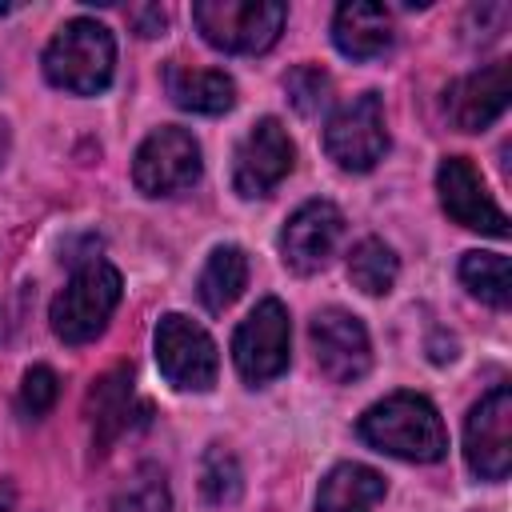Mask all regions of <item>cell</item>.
I'll list each match as a JSON object with an SVG mask.
<instances>
[{"label":"cell","mask_w":512,"mask_h":512,"mask_svg":"<svg viewBox=\"0 0 512 512\" xmlns=\"http://www.w3.org/2000/svg\"><path fill=\"white\" fill-rule=\"evenodd\" d=\"M356 432L376 452H388V456L412 460V464H432L448 452V432H444L440 412L432 408V400H424L416 392H396V396L372 404L360 416Z\"/></svg>","instance_id":"cell-1"},{"label":"cell","mask_w":512,"mask_h":512,"mask_svg":"<svg viewBox=\"0 0 512 512\" xmlns=\"http://www.w3.org/2000/svg\"><path fill=\"white\" fill-rule=\"evenodd\" d=\"M116 40L100 20L76 16L68 20L44 48V76L76 96H96L112 84Z\"/></svg>","instance_id":"cell-2"},{"label":"cell","mask_w":512,"mask_h":512,"mask_svg":"<svg viewBox=\"0 0 512 512\" xmlns=\"http://www.w3.org/2000/svg\"><path fill=\"white\" fill-rule=\"evenodd\" d=\"M288 8L280 0H196L192 4V24L200 36L236 56L268 52L280 32H284Z\"/></svg>","instance_id":"cell-3"},{"label":"cell","mask_w":512,"mask_h":512,"mask_svg":"<svg viewBox=\"0 0 512 512\" xmlns=\"http://www.w3.org/2000/svg\"><path fill=\"white\" fill-rule=\"evenodd\" d=\"M116 304H120V272L108 260H88L60 288L48 320L64 344H88L104 332Z\"/></svg>","instance_id":"cell-4"},{"label":"cell","mask_w":512,"mask_h":512,"mask_svg":"<svg viewBox=\"0 0 512 512\" xmlns=\"http://www.w3.org/2000/svg\"><path fill=\"white\" fill-rule=\"evenodd\" d=\"M156 364L168 384L184 392H208L220 372V352L200 324L180 312H168L156 324Z\"/></svg>","instance_id":"cell-5"},{"label":"cell","mask_w":512,"mask_h":512,"mask_svg":"<svg viewBox=\"0 0 512 512\" xmlns=\"http://www.w3.org/2000/svg\"><path fill=\"white\" fill-rule=\"evenodd\" d=\"M324 152L344 168V172H368L376 160L388 152V124H384V104L376 92H364L348 100L324 128Z\"/></svg>","instance_id":"cell-6"},{"label":"cell","mask_w":512,"mask_h":512,"mask_svg":"<svg viewBox=\"0 0 512 512\" xmlns=\"http://www.w3.org/2000/svg\"><path fill=\"white\" fill-rule=\"evenodd\" d=\"M288 344H292V324H288V308L280 300H260L248 320L236 328L232 336V360L236 372L248 384H268L272 376H280L288 368Z\"/></svg>","instance_id":"cell-7"},{"label":"cell","mask_w":512,"mask_h":512,"mask_svg":"<svg viewBox=\"0 0 512 512\" xmlns=\"http://www.w3.org/2000/svg\"><path fill=\"white\" fill-rule=\"evenodd\" d=\"M464 456L480 480H504L512 464V392L488 388L464 420Z\"/></svg>","instance_id":"cell-8"},{"label":"cell","mask_w":512,"mask_h":512,"mask_svg":"<svg viewBox=\"0 0 512 512\" xmlns=\"http://www.w3.org/2000/svg\"><path fill=\"white\" fill-rule=\"evenodd\" d=\"M200 176V144L192 132L184 128H156L132 160V180L144 196H168L180 192L188 184H196Z\"/></svg>","instance_id":"cell-9"},{"label":"cell","mask_w":512,"mask_h":512,"mask_svg":"<svg viewBox=\"0 0 512 512\" xmlns=\"http://www.w3.org/2000/svg\"><path fill=\"white\" fill-rule=\"evenodd\" d=\"M296 164V148L284 132L280 120L264 116L260 124H252V132L240 140L236 148V164H232V188L248 200L268 196Z\"/></svg>","instance_id":"cell-10"},{"label":"cell","mask_w":512,"mask_h":512,"mask_svg":"<svg viewBox=\"0 0 512 512\" xmlns=\"http://www.w3.org/2000/svg\"><path fill=\"white\" fill-rule=\"evenodd\" d=\"M312 352H316V368L332 380V384H352L368 372L372 364V344L364 324L344 312V308H320L312 316Z\"/></svg>","instance_id":"cell-11"},{"label":"cell","mask_w":512,"mask_h":512,"mask_svg":"<svg viewBox=\"0 0 512 512\" xmlns=\"http://www.w3.org/2000/svg\"><path fill=\"white\" fill-rule=\"evenodd\" d=\"M340 236H344V212L332 200H308L288 216L280 232V256L296 276H312L332 260Z\"/></svg>","instance_id":"cell-12"},{"label":"cell","mask_w":512,"mask_h":512,"mask_svg":"<svg viewBox=\"0 0 512 512\" xmlns=\"http://www.w3.org/2000/svg\"><path fill=\"white\" fill-rule=\"evenodd\" d=\"M436 192H440L444 212H448L460 228L488 232V236H508V216H504V208L488 196V188H484L480 172L472 168V160L448 156V160L436 168Z\"/></svg>","instance_id":"cell-13"},{"label":"cell","mask_w":512,"mask_h":512,"mask_svg":"<svg viewBox=\"0 0 512 512\" xmlns=\"http://www.w3.org/2000/svg\"><path fill=\"white\" fill-rule=\"evenodd\" d=\"M508 88H512V68L508 60H492L480 72L460 76L448 88V120L460 132H480L488 128L504 108H508Z\"/></svg>","instance_id":"cell-14"},{"label":"cell","mask_w":512,"mask_h":512,"mask_svg":"<svg viewBox=\"0 0 512 512\" xmlns=\"http://www.w3.org/2000/svg\"><path fill=\"white\" fill-rule=\"evenodd\" d=\"M164 88H168L176 108L200 112V116H220L236 104V84L220 68H192L180 60H168L164 64Z\"/></svg>","instance_id":"cell-15"},{"label":"cell","mask_w":512,"mask_h":512,"mask_svg":"<svg viewBox=\"0 0 512 512\" xmlns=\"http://www.w3.org/2000/svg\"><path fill=\"white\" fill-rule=\"evenodd\" d=\"M332 40L352 60H376L392 48V16L384 4H340L332 16Z\"/></svg>","instance_id":"cell-16"},{"label":"cell","mask_w":512,"mask_h":512,"mask_svg":"<svg viewBox=\"0 0 512 512\" xmlns=\"http://www.w3.org/2000/svg\"><path fill=\"white\" fill-rule=\"evenodd\" d=\"M88 416H92L96 452H108V444L128 428V416H132V368H112L92 384Z\"/></svg>","instance_id":"cell-17"},{"label":"cell","mask_w":512,"mask_h":512,"mask_svg":"<svg viewBox=\"0 0 512 512\" xmlns=\"http://www.w3.org/2000/svg\"><path fill=\"white\" fill-rule=\"evenodd\" d=\"M384 500V476L368 464H336L316 492V512H372Z\"/></svg>","instance_id":"cell-18"},{"label":"cell","mask_w":512,"mask_h":512,"mask_svg":"<svg viewBox=\"0 0 512 512\" xmlns=\"http://www.w3.org/2000/svg\"><path fill=\"white\" fill-rule=\"evenodd\" d=\"M244 284H248V256H244V248L220 244L208 256V264H204V272L196 280V296H200V304L208 312H224L244 292Z\"/></svg>","instance_id":"cell-19"},{"label":"cell","mask_w":512,"mask_h":512,"mask_svg":"<svg viewBox=\"0 0 512 512\" xmlns=\"http://www.w3.org/2000/svg\"><path fill=\"white\" fill-rule=\"evenodd\" d=\"M396 272H400L396 252H392L384 240H376V236L360 240V244L352 248V256H348V280H352L364 296H384V292L396 284Z\"/></svg>","instance_id":"cell-20"},{"label":"cell","mask_w":512,"mask_h":512,"mask_svg":"<svg viewBox=\"0 0 512 512\" xmlns=\"http://www.w3.org/2000/svg\"><path fill=\"white\" fill-rule=\"evenodd\" d=\"M460 280L472 296H480L492 308H508V256L504 252H464L460 260Z\"/></svg>","instance_id":"cell-21"},{"label":"cell","mask_w":512,"mask_h":512,"mask_svg":"<svg viewBox=\"0 0 512 512\" xmlns=\"http://www.w3.org/2000/svg\"><path fill=\"white\" fill-rule=\"evenodd\" d=\"M200 492H204V500L216 504V508L240 500V492H244V472H240V460H236L228 448L212 444V448L204 452V460H200Z\"/></svg>","instance_id":"cell-22"},{"label":"cell","mask_w":512,"mask_h":512,"mask_svg":"<svg viewBox=\"0 0 512 512\" xmlns=\"http://www.w3.org/2000/svg\"><path fill=\"white\" fill-rule=\"evenodd\" d=\"M168 508H172V492L156 464H140L112 500V512H168Z\"/></svg>","instance_id":"cell-23"},{"label":"cell","mask_w":512,"mask_h":512,"mask_svg":"<svg viewBox=\"0 0 512 512\" xmlns=\"http://www.w3.org/2000/svg\"><path fill=\"white\" fill-rule=\"evenodd\" d=\"M284 92L300 116H316L332 100V76L320 64H300L284 76Z\"/></svg>","instance_id":"cell-24"},{"label":"cell","mask_w":512,"mask_h":512,"mask_svg":"<svg viewBox=\"0 0 512 512\" xmlns=\"http://www.w3.org/2000/svg\"><path fill=\"white\" fill-rule=\"evenodd\" d=\"M56 396H60V380L48 364H36V368L24 372V384H20V412L24 416H32V420L48 416Z\"/></svg>","instance_id":"cell-25"},{"label":"cell","mask_w":512,"mask_h":512,"mask_svg":"<svg viewBox=\"0 0 512 512\" xmlns=\"http://www.w3.org/2000/svg\"><path fill=\"white\" fill-rule=\"evenodd\" d=\"M128 24H132L140 36H164V28H168V8H160V4H136V8H128Z\"/></svg>","instance_id":"cell-26"},{"label":"cell","mask_w":512,"mask_h":512,"mask_svg":"<svg viewBox=\"0 0 512 512\" xmlns=\"http://www.w3.org/2000/svg\"><path fill=\"white\" fill-rule=\"evenodd\" d=\"M16 508V488L8 480H0V512H12Z\"/></svg>","instance_id":"cell-27"},{"label":"cell","mask_w":512,"mask_h":512,"mask_svg":"<svg viewBox=\"0 0 512 512\" xmlns=\"http://www.w3.org/2000/svg\"><path fill=\"white\" fill-rule=\"evenodd\" d=\"M8 156V124H4V116H0V160Z\"/></svg>","instance_id":"cell-28"},{"label":"cell","mask_w":512,"mask_h":512,"mask_svg":"<svg viewBox=\"0 0 512 512\" xmlns=\"http://www.w3.org/2000/svg\"><path fill=\"white\" fill-rule=\"evenodd\" d=\"M4 332H8V324H4V312H0V340H4Z\"/></svg>","instance_id":"cell-29"},{"label":"cell","mask_w":512,"mask_h":512,"mask_svg":"<svg viewBox=\"0 0 512 512\" xmlns=\"http://www.w3.org/2000/svg\"><path fill=\"white\" fill-rule=\"evenodd\" d=\"M4 12H8V4H0V16H4Z\"/></svg>","instance_id":"cell-30"}]
</instances>
